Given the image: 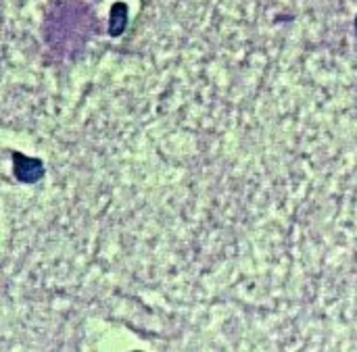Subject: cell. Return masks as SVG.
<instances>
[{
	"label": "cell",
	"mask_w": 357,
	"mask_h": 352,
	"mask_svg": "<svg viewBox=\"0 0 357 352\" xmlns=\"http://www.w3.org/2000/svg\"><path fill=\"white\" fill-rule=\"evenodd\" d=\"M128 27V4L126 2H115L111 6V19H109V35L117 38L126 31Z\"/></svg>",
	"instance_id": "7a4b0ae2"
},
{
	"label": "cell",
	"mask_w": 357,
	"mask_h": 352,
	"mask_svg": "<svg viewBox=\"0 0 357 352\" xmlns=\"http://www.w3.org/2000/svg\"><path fill=\"white\" fill-rule=\"evenodd\" d=\"M356 33H357V17H356Z\"/></svg>",
	"instance_id": "3957f363"
},
{
	"label": "cell",
	"mask_w": 357,
	"mask_h": 352,
	"mask_svg": "<svg viewBox=\"0 0 357 352\" xmlns=\"http://www.w3.org/2000/svg\"><path fill=\"white\" fill-rule=\"evenodd\" d=\"M10 159H13V173H15L17 182L38 184L40 179H44L46 167H44L42 159H33V157H27L23 152H17V150L10 152Z\"/></svg>",
	"instance_id": "6da1fadb"
}]
</instances>
